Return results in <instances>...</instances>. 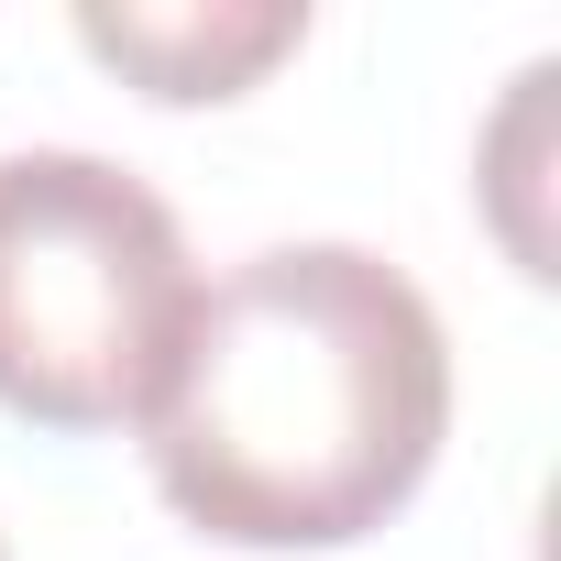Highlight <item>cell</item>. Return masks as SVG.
Returning <instances> with one entry per match:
<instances>
[{
	"mask_svg": "<svg viewBox=\"0 0 561 561\" xmlns=\"http://www.w3.org/2000/svg\"><path fill=\"white\" fill-rule=\"evenodd\" d=\"M0 561H12V550H0Z\"/></svg>",
	"mask_w": 561,
	"mask_h": 561,
	"instance_id": "277c9868",
	"label": "cell"
},
{
	"mask_svg": "<svg viewBox=\"0 0 561 561\" xmlns=\"http://www.w3.org/2000/svg\"><path fill=\"white\" fill-rule=\"evenodd\" d=\"M198 320V275L176 209L78 144L0 154V408L34 430H144L176 342Z\"/></svg>",
	"mask_w": 561,
	"mask_h": 561,
	"instance_id": "7a4b0ae2",
	"label": "cell"
},
{
	"mask_svg": "<svg viewBox=\"0 0 561 561\" xmlns=\"http://www.w3.org/2000/svg\"><path fill=\"white\" fill-rule=\"evenodd\" d=\"M78 45L100 67H122L144 100L198 111V100H242L275 56L309 45L298 0H78Z\"/></svg>",
	"mask_w": 561,
	"mask_h": 561,
	"instance_id": "3957f363",
	"label": "cell"
},
{
	"mask_svg": "<svg viewBox=\"0 0 561 561\" xmlns=\"http://www.w3.org/2000/svg\"><path fill=\"white\" fill-rule=\"evenodd\" d=\"M451 440L440 309L364 242L242 253L144 419L154 495L231 550H353Z\"/></svg>",
	"mask_w": 561,
	"mask_h": 561,
	"instance_id": "6da1fadb",
	"label": "cell"
}]
</instances>
